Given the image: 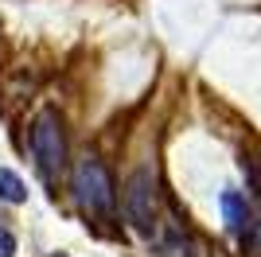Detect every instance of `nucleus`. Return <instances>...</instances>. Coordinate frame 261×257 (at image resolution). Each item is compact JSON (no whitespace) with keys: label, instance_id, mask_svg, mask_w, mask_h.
<instances>
[{"label":"nucleus","instance_id":"nucleus-3","mask_svg":"<svg viewBox=\"0 0 261 257\" xmlns=\"http://www.w3.org/2000/svg\"><path fill=\"white\" fill-rule=\"evenodd\" d=\"M121 207H125V218H129L141 234H152L156 230V175L148 168L129 175L125 195H121Z\"/></svg>","mask_w":261,"mask_h":257},{"label":"nucleus","instance_id":"nucleus-7","mask_svg":"<svg viewBox=\"0 0 261 257\" xmlns=\"http://www.w3.org/2000/svg\"><path fill=\"white\" fill-rule=\"evenodd\" d=\"M51 257H66V253H51Z\"/></svg>","mask_w":261,"mask_h":257},{"label":"nucleus","instance_id":"nucleus-2","mask_svg":"<svg viewBox=\"0 0 261 257\" xmlns=\"http://www.w3.org/2000/svg\"><path fill=\"white\" fill-rule=\"evenodd\" d=\"M74 199L82 203V211L90 214H113L117 207V195H113V179H109L106 164L98 156H86V160H78L74 168Z\"/></svg>","mask_w":261,"mask_h":257},{"label":"nucleus","instance_id":"nucleus-4","mask_svg":"<svg viewBox=\"0 0 261 257\" xmlns=\"http://www.w3.org/2000/svg\"><path fill=\"white\" fill-rule=\"evenodd\" d=\"M218 207H222V214H226V226H230V230H242V226L250 222V207H246V199H242L238 191H222Z\"/></svg>","mask_w":261,"mask_h":257},{"label":"nucleus","instance_id":"nucleus-5","mask_svg":"<svg viewBox=\"0 0 261 257\" xmlns=\"http://www.w3.org/2000/svg\"><path fill=\"white\" fill-rule=\"evenodd\" d=\"M0 199L4 203H23L28 199V187H23V179L12 168H0Z\"/></svg>","mask_w":261,"mask_h":257},{"label":"nucleus","instance_id":"nucleus-1","mask_svg":"<svg viewBox=\"0 0 261 257\" xmlns=\"http://www.w3.org/2000/svg\"><path fill=\"white\" fill-rule=\"evenodd\" d=\"M32 156L47 179H55L66 168V133H63V117L55 109H43L32 121Z\"/></svg>","mask_w":261,"mask_h":257},{"label":"nucleus","instance_id":"nucleus-6","mask_svg":"<svg viewBox=\"0 0 261 257\" xmlns=\"http://www.w3.org/2000/svg\"><path fill=\"white\" fill-rule=\"evenodd\" d=\"M12 253H16V238L0 226V257H12Z\"/></svg>","mask_w":261,"mask_h":257}]
</instances>
